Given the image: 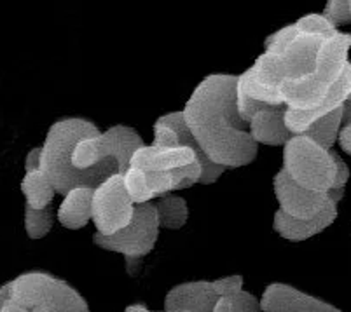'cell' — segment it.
I'll list each match as a JSON object with an SVG mask.
<instances>
[{
  "label": "cell",
  "instance_id": "obj_1",
  "mask_svg": "<svg viewBox=\"0 0 351 312\" xmlns=\"http://www.w3.org/2000/svg\"><path fill=\"white\" fill-rule=\"evenodd\" d=\"M236 81L232 73H212L194 88L182 110L201 151L228 170L252 164L258 151L238 112Z\"/></svg>",
  "mask_w": 351,
  "mask_h": 312
},
{
  "label": "cell",
  "instance_id": "obj_2",
  "mask_svg": "<svg viewBox=\"0 0 351 312\" xmlns=\"http://www.w3.org/2000/svg\"><path fill=\"white\" fill-rule=\"evenodd\" d=\"M95 122L82 117H66L56 120L47 131L46 140L40 145V171L49 178L54 190L65 196L77 187L97 189L107 178L119 173V162L116 159H105L91 170H77L73 166V148L81 140L100 135Z\"/></svg>",
  "mask_w": 351,
  "mask_h": 312
},
{
  "label": "cell",
  "instance_id": "obj_3",
  "mask_svg": "<svg viewBox=\"0 0 351 312\" xmlns=\"http://www.w3.org/2000/svg\"><path fill=\"white\" fill-rule=\"evenodd\" d=\"M351 34H336L327 37L318 54L317 70L308 77L298 81H283L280 86L283 101L289 108L308 110L317 107L328 94L332 86L336 84L341 73L350 63Z\"/></svg>",
  "mask_w": 351,
  "mask_h": 312
},
{
  "label": "cell",
  "instance_id": "obj_4",
  "mask_svg": "<svg viewBox=\"0 0 351 312\" xmlns=\"http://www.w3.org/2000/svg\"><path fill=\"white\" fill-rule=\"evenodd\" d=\"M11 300L27 312H89L88 302L77 289L40 270L12 279Z\"/></svg>",
  "mask_w": 351,
  "mask_h": 312
},
{
  "label": "cell",
  "instance_id": "obj_5",
  "mask_svg": "<svg viewBox=\"0 0 351 312\" xmlns=\"http://www.w3.org/2000/svg\"><path fill=\"white\" fill-rule=\"evenodd\" d=\"M283 171L299 185L327 192L336 178V161L327 151L306 135H293L283 145Z\"/></svg>",
  "mask_w": 351,
  "mask_h": 312
},
{
  "label": "cell",
  "instance_id": "obj_6",
  "mask_svg": "<svg viewBox=\"0 0 351 312\" xmlns=\"http://www.w3.org/2000/svg\"><path fill=\"white\" fill-rule=\"evenodd\" d=\"M159 218L154 203L136 205L133 220L124 229L112 235H101L95 232L93 243L107 251L121 253L126 259L130 270L154 250L159 237Z\"/></svg>",
  "mask_w": 351,
  "mask_h": 312
},
{
  "label": "cell",
  "instance_id": "obj_7",
  "mask_svg": "<svg viewBox=\"0 0 351 312\" xmlns=\"http://www.w3.org/2000/svg\"><path fill=\"white\" fill-rule=\"evenodd\" d=\"M143 145L145 142L133 127L117 124L100 135L81 140L73 148L72 162L77 170H91L105 159H116L123 174L130 168L133 154Z\"/></svg>",
  "mask_w": 351,
  "mask_h": 312
},
{
  "label": "cell",
  "instance_id": "obj_8",
  "mask_svg": "<svg viewBox=\"0 0 351 312\" xmlns=\"http://www.w3.org/2000/svg\"><path fill=\"white\" fill-rule=\"evenodd\" d=\"M136 205L124 187L123 174L116 173L100 183L93 194V224L101 235H112L133 220Z\"/></svg>",
  "mask_w": 351,
  "mask_h": 312
},
{
  "label": "cell",
  "instance_id": "obj_9",
  "mask_svg": "<svg viewBox=\"0 0 351 312\" xmlns=\"http://www.w3.org/2000/svg\"><path fill=\"white\" fill-rule=\"evenodd\" d=\"M325 39L324 35L304 34L295 27V34L290 37L289 42L276 51L280 66H282L283 81H298V79L311 75L318 66V54Z\"/></svg>",
  "mask_w": 351,
  "mask_h": 312
},
{
  "label": "cell",
  "instance_id": "obj_10",
  "mask_svg": "<svg viewBox=\"0 0 351 312\" xmlns=\"http://www.w3.org/2000/svg\"><path fill=\"white\" fill-rule=\"evenodd\" d=\"M274 196L278 200L280 209L293 218L309 220L327 206V192L313 190L308 187L299 185L298 181L287 174V171L280 170L273 178Z\"/></svg>",
  "mask_w": 351,
  "mask_h": 312
},
{
  "label": "cell",
  "instance_id": "obj_11",
  "mask_svg": "<svg viewBox=\"0 0 351 312\" xmlns=\"http://www.w3.org/2000/svg\"><path fill=\"white\" fill-rule=\"evenodd\" d=\"M263 312H343L336 305L313 297L285 283H273L261 297Z\"/></svg>",
  "mask_w": 351,
  "mask_h": 312
},
{
  "label": "cell",
  "instance_id": "obj_12",
  "mask_svg": "<svg viewBox=\"0 0 351 312\" xmlns=\"http://www.w3.org/2000/svg\"><path fill=\"white\" fill-rule=\"evenodd\" d=\"M351 93V62L348 63L344 72L341 73V77L337 82L332 86L327 96L317 105V107L308 108V110H295V108H289L285 110V124L290 129L292 135H302V133L311 126L315 120L320 117L327 116V114L334 112L339 107H343L344 101L348 100Z\"/></svg>",
  "mask_w": 351,
  "mask_h": 312
},
{
  "label": "cell",
  "instance_id": "obj_13",
  "mask_svg": "<svg viewBox=\"0 0 351 312\" xmlns=\"http://www.w3.org/2000/svg\"><path fill=\"white\" fill-rule=\"evenodd\" d=\"M337 215H339V211H337V205L334 200H328L327 206L318 215H315L309 220L293 218V216L287 215L282 209H278V211L274 213L273 227L274 231L282 235L283 239L301 243V241L309 239L313 235L320 234L325 229L330 227L336 222Z\"/></svg>",
  "mask_w": 351,
  "mask_h": 312
},
{
  "label": "cell",
  "instance_id": "obj_14",
  "mask_svg": "<svg viewBox=\"0 0 351 312\" xmlns=\"http://www.w3.org/2000/svg\"><path fill=\"white\" fill-rule=\"evenodd\" d=\"M217 298L212 281L182 283L166 293L165 312H213Z\"/></svg>",
  "mask_w": 351,
  "mask_h": 312
},
{
  "label": "cell",
  "instance_id": "obj_15",
  "mask_svg": "<svg viewBox=\"0 0 351 312\" xmlns=\"http://www.w3.org/2000/svg\"><path fill=\"white\" fill-rule=\"evenodd\" d=\"M197 161L196 152L191 146L180 145L175 148H156L152 145H143L142 148L133 154L130 166L138 170H161L171 171L177 168L187 166L191 162ZM199 162V161H197Z\"/></svg>",
  "mask_w": 351,
  "mask_h": 312
},
{
  "label": "cell",
  "instance_id": "obj_16",
  "mask_svg": "<svg viewBox=\"0 0 351 312\" xmlns=\"http://www.w3.org/2000/svg\"><path fill=\"white\" fill-rule=\"evenodd\" d=\"M285 110L287 107H271L255 114L248 122V131L252 138L263 145H285L293 136L285 124Z\"/></svg>",
  "mask_w": 351,
  "mask_h": 312
},
{
  "label": "cell",
  "instance_id": "obj_17",
  "mask_svg": "<svg viewBox=\"0 0 351 312\" xmlns=\"http://www.w3.org/2000/svg\"><path fill=\"white\" fill-rule=\"evenodd\" d=\"M158 122L171 127V129H173V131L178 135L180 145L191 146V148L196 152L197 161H199L201 168H203V177H201L199 185H212V183H215V181L219 180L222 174H224V171L228 170V168L220 166V164H215L213 161H210V159L206 157L205 152L201 151L199 143L196 142V138H194L193 133H191L189 126H187V122H186V117H184V112H182V110L180 112L165 114V116L159 117Z\"/></svg>",
  "mask_w": 351,
  "mask_h": 312
},
{
  "label": "cell",
  "instance_id": "obj_18",
  "mask_svg": "<svg viewBox=\"0 0 351 312\" xmlns=\"http://www.w3.org/2000/svg\"><path fill=\"white\" fill-rule=\"evenodd\" d=\"M93 194L91 187H77L63 196L58 208V222L69 231H79L93 220Z\"/></svg>",
  "mask_w": 351,
  "mask_h": 312
},
{
  "label": "cell",
  "instance_id": "obj_19",
  "mask_svg": "<svg viewBox=\"0 0 351 312\" xmlns=\"http://www.w3.org/2000/svg\"><path fill=\"white\" fill-rule=\"evenodd\" d=\"M21 192H23L25 199H27V205L35 209H43L51 206L54 196H56L53 183L40 170L27 171L25 173L23 180H21Z\"/></svg>",
  "mask_w": 351,
  "mask_h": 312
},
{
  "label": "cell",
  "instance_id": "obj_20",
  "mask_svg": "<svg viewBox=\"0 0 351 312\" xmlns=\"http://www.w3.org/2000/svg\"><path fill=\"white\" fill-rule=\"evenodd\" d=\"M158 209V218L161 229L168 231H178L187 224L189 218V206L184 197H178L175 194H165L158 197V203H154Z\"/></svg>",
  "mask_w": 351,
  "mask_h": 312
},
{
  "label": "cell",
  "instance_id": "obj_21",
  "mask_svg": "<svg viewBox=\"0 0 351 312\" xmlns=\"http://www.w3.org/2000/svg\"><path fill=\"white\" fill-rule=\"evenodd\" d=\"M343 107H339L337 110H334V112L327 114V116L315 120L302 135L315 140L318 145H322L324 148H327V151L334 148V145H336L337 142V136H339L341 127H343Z\"/></svg>",
  "mask_w": 351,
  "mask_h": 312
},
{
  "label": "cell",
  "instance_id": "obj_22",
  "mask_svg": "<svg viewBox=\"0 0 351 312\" xmlns=\"http://www.w3.org/2000/svg\"><path fill=\"white\" fill-rule=\"evenodd\" d=\"M213 312H263V307L257 297L245 289H239L231 295H222L217 298Z\"/></svg>",
  "mask_w": 351,
  "mask_h": 312
},
{
  "label": "cell",
  "instance_id": "obj_23",
  "mask_svg": "<svg viewBox=\"0 0 351 312\" xmlns=\"http://www.w3.org/2000/svg\"><path fill=\"white\" fill-rule=\"evenodd\" d=\"M53 229V211L51 208L35 209L25 205V232L30 239H43Z\"/></svg>",
  "mask_w": 351,
  "mask_h": 312
},
{
  "label": "cell",
  "instance_id": "obj_24",
  "mask_svg": "<svg viewBox=\"0 0 351 312\" xmlns=\"http://www.w3.org/2000/svg\"><path fill=\"white\" fill-rule=\"evenodd\" d=\"M123 180L124 187H126L128 194H130L135 205H143V203H151L152 199H156L154 192L149 187L145 173L138 168H128L123 173Z\"/></svg>",
  "mask_w": 351,
  "mask_h": 312
},
{
  "label": "cell",
  "instance_id": "obj_25",
  "mask_svg": "<svg viewBox=\"0 0 351 312\" xmlns=\"http://www.w3.org/2000/svg\"><path fill=\"white\" fill-rule=\"evenodd\" d=\"M295 27L299 31L304 34H317L324 35V37H330L337 31V27L328 20L324 12H311V14H304L295 21Z\"/></svg>",
  "mask_w": 351,
  "mask_h": 312
},
{
  "label": "cell",
  "instance_id": "obj_26",
  "mask_svg": "<svg viewBox=\"0 0 351 312\" xmlns=\"http://www.w3.org/2000/svg\"><path fill=\"white\" fill-rule=\"evenodd\" d=\"M171 173H173L175 190H184L193 185H199L201 177H203V168H201L199 162L194 161L187 164V166L171 170Z\"/></svg>",
  "mask_w": 351,
  "mask_h": 312
},
{
  "label": "cell",
  "instance_id": "obj_27",
  "mask_svg": "<svg viewBox=\"0 0 351 312\" xmlns=\"http://www.w3.org/2000/svg\"><path fill=\"white\" fill-rule=\"evenodd\" d=\"M324 14L336 27L350 23V8H348V0H327V5L324 9Z\"/></svg>",
  "mask_w": 351,
  "mask_h": 312
},
{
  "label": "cell",
  "instance_id": "obj_28",
  "mask_svg": "<svg viewBox=\"0 0 351 312\" xmlns=\"http://www.w3.org/2000/svg\"><path fill=\"white\" fill-rule=\"evenodd\" d=\"M152 146H156V148H175V146H180V140L171 127L156 120Z\"/></svg>",
  "mask_w": 351,
  "mask_h": 312
},
{
  "label": "cell",
  "instance_id": "obj_29",
  "mask_svg": "<svg viewBox=\"0 0 351 312\" xmlns=\"http://www.w3.org/2000/svg\"><path fill=\"white\" fill-rule=\"evenodd\" d=\"M212 286L219 297L231 295V293L243 289V276H228V278L215 279V281H212Z\"/></svg>",
  "mask_w": 351,
  "mask_h": 312
},
{
  "label": "cell",
  "instance_id": "obj_30",
  "mask_svg": "<svg viewBox=\"0 0 351 312\" xmlns=\"http://www.w3.org/2000/svg\"><path fill=\"white\" fill-rule=\"evenodd\" d=\"M332 154H334V161H336V178H334V183H332L330 189L334 190H341V189H346V183L350 180V168L348 164L344 162V159L337 154L334 148H332ZM328 189V190H330Z\"/></svg>",
  "mask_w": 351,
  "mask_h": 312
},
{
  "label": "cell",
  "instance_id": "obj_31",
  "mask_svg": "<svg viewBox=\"0 0 351 312\" xmlns=\"http://www.w3.org/2000/svg\"><path fill=\"white\" fill-rule=\"evenodd\" d=\"M40 154H43V148L40 146H35L25 157V173L27 171H37L40 170Z\"/></svg>",
  "mask_w": 351,
  "mask_h": 312
},
{
  "label": "cell",
  "instance_id": "obj_32",
  "mask_svg": "<svg viewBox=\"0 0 351 312\" xmlns=\"http://www.w3.org/2000/svg\"><path fill=\"white\" fill-rule=\"evenodd\" d=\"M337 143H339V146L348 155H351V124H346V126L341 127Z\"/></svg>",
  "mask_w": 351,
  "mask_h": 312
},
{
  "label": "cell",
  "instance_id": "obj_33",
  "mask_svg": "<svg viewBox=\"0 0 351 312\" xmlns=\"http://www.w3.org/2000/svg\"><path fill=\"white\" fill-rule=\"evenodd\" d=\"M9 300H11V281L0 286V312L8 305Z\"/></svg>",
  "mask_w": 351,
  "mask_h": 312
},
{
  "label": "cell",
  "instance_id": "obj_34",
  "mask_svg": "<svg viewBox=\"0 0 351 312\" xmlns=\"http://www.w3.org/2000/svg\"><path fill=\"white\" fill-rule=\"evenodd\" d=\"M344 112H343V126L346 124H351V93L348 96V100L344 101Z\"/></svg>",
  "mask_w": 351,
  "mask_h": 312
},
{
  "label": "cell",
  "instance_id": "obj_35",
  "mask_svg": "<svg viewBox=\"0 0 351 312\" xmlns=\"http://www.w3.org/2000/svg\"><path fill=\"white\" fill-rule=\"evenodd\" d=\"M2 312H27V311H25L23 307H20V305H18V304H14V302H12V300H9L8 305H5V307L2 309Z\"/></svg>",
  "mask_w": 351,
  "mask_h": 312
},
{
  "label": "cell",
  "instance_id": "obj_36",
  "mask_svg": "<svg viewBox=\"0 0 351 312\" xmlns=\"http://www.w3.org/2000/svg\"><path fill=\"white\" fill-rule=\"evenodd\" d=\"M124 312H151L149 309H147V305L143 304H133L130 305V307L124 309Z\"/></svg>",
  "mask_w": 351,
  "mask_h": 312
},
{
  "label": "cell",
  "instance_id": "obj_37",
  "mask_svg": "<svg viewBox=\"0 0 351 312\" xmlns=\"http://www.w3.org/2000/svg\"><path fill=\"white\" fill-rule=\"evenodd\" d=\"M348 8H350V20H351V0H348ZM351 23V21H350Z\"/></svg>",
  "mask_w": 351,
  "mask_h": 312
}]
</instances>
